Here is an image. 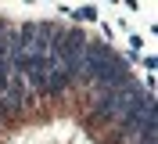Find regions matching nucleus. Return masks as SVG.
I'll list each match as a JSON object with an SVG mask.
<instances>
[{
    "label": "nucleus",
    "mask_w": 158,
    "mask_h": 144,
    "mask_svg": "<svg viewBox=\"0 0 158 144\" xmlns=\"http://www.w3.org/2000/svg\"><path fill=\"white\" fill-rule=\"evenodd\" d=\"M129 47H133V54H140V47H144V40H140L137 33H133V36H129Z\"/></svg>",
    "instance_id": "3"
},
{
    "label": "nucleus",
    "mask_w": 158,
    "mask_h": 144,
    "mask_svg": "<svg viewBox=\"0 0 158 144\" xmlns=\"http://www.w3.org/2000/svg\"><path fill=\"white\" fill-rule=\"evenodd\" d=\"M7 29H11V22H7V18H0V36H4Z\"/></svg>",
    "instance_id": "4"
},
{
    "label": "nucleus",
    "mask_w": 158,
    "mask_h": 144,
    "mask_svg": "<svg viewBox=\"0 0 158 144\" xmlns=\"http://www.w3.org/2000/svg\"><path fill=\"white\" fill-rule=\"evenodd\" d=\"M76 22H97V7L94 4H83V7H76V11H69Z\"/></svg>",
    "instance_id": "2"
},
{
    "label": "nucleus",
    "mask_w": 158,
    "mask_h": 144,
    "mask_svg": "<svg viewBox=\"0 0 158 144\" xmlns=\"http://www.w3.org/2000/svg\"><path fill=\"white\" fill-rule=\"evenodd\" d=\"M140 94V79L133 76L122 90H97L94 94V101H90L86 108V126H97V130H104V126H115L118 123V115H122V108L133 101V97Z\"/></svg>",
    "instance_id": "1"
}]
</instances>
